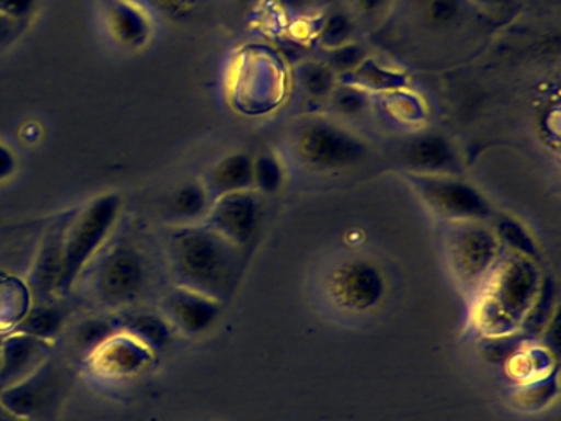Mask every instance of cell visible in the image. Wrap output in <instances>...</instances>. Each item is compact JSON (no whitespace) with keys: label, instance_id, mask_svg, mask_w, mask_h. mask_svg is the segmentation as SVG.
Returning a JSON list of instances; mask_svg holds the SVG:
<instances>
[{"label":"cell","instance_id":"1","mask_svg":"<svg viewBox=\"0 0 561 421\" xmlns=\"http://www.w3.org/2000/svg\"><path fill=\"white\" fill-rule=\"evenodd\" d=\"M165 262L176 286L226 303L241 280L244 252L205 223L169 226Z\"/></svg>","mask_w":561,"mask_h":421},{"label":"cell","instance_id":"2","mask_svg":"<svg viewBox=\"0 0 561 421\" xmlns=\"http://www.w3.org/2000/svg\"><path fill=\"white\" fill-rule=\"evenodd\" d=\"M541 278L543 272L538 262L504 250L478 292L474 322L479 331L485 338L517 332L537 298Z\"/></svg>","mask_w":561,"mask_h":421},{"label":"cell","instance_id":"3","mask_svg":"<svg viewBox=\"0 0 561 421\" xmlns=\"http://www.w3.org/2000/svg\"><path fill=\"white\" fill-rule=\"evenodd\" d=\"M87 272L94 301L111 309L133 308L152 292L156 282L152 255L129 239L104 247Z\"/></svg>","mask_w":561,"mask_h":421},{"label":"cell","instance_id":"4","mask_svg":"<svg viewBox=\"0 0 561 421\" xmlns=\"http://www.w3.org/2000/svg\"><path fill=\"white\" fill-rule=\"evenodd\" d=\"M123 213V197L117 193L93 197L81 210L70 214L65 230L58 295H67L87 272L98 253L107 246Z\"/></svg>","mask_w":561,"mask_h":421},{"label":"cell","instance_id":"5","mask_svg":"<svg viewBox=\"0 0 561 421\" xmlns=\"http://www.w3.org/2000/svg\"><path fill=\"white\" fill-rule=\"evenodd\" d=\"M291 151L308 170L337 173L357 167L369 155V145L336 118H305L291 132Z\"/></svg>","mask_w":561,"mask_h":421},{"label":"cell","instance_id":"6","mask_svg":"<svg viewBox=\"0 0 561 421\" xmlns=\"http://www.w3.org/2000/svg\"><path fill=\"white\" fill-rule=\"evenodd\" d=\"M403 180L423 206L448 223H491L495 214L494 203L488 194L466 180L465 174H412L403 173Z\"/></svg>","mask_w":561,"mask_h":421},{"label":"cell","instance_id":"7","mask_svg":"<svg viewBox=\"0 0 561 421\" xmlns=\"http://www.w3.org/2000/svg\"><path fill=\"white\" fill-rule=\"evenodd\" d=\"M443 252L458 285L466 292H479L504 249L491 223L469 220L446 224Z\"/></svg>","mask_w":561,"mask_h":421},{"label":"cell","instance_id":"8","mask_svg":"<svg viewBox=\"0 0 561 421\" xmlns=\"http://www.w3.org/2000/svg\"><path fill=\"white\" fill-rule=\"evenodd\" d=\"M324 296L336 311L370 315L386 301L389 280L382 266L369 257H346L334 263L323 282Z\"/></svg>","mask_w":561,"mask_h":421},{"label":"cell","instance_id":"9","mask_svg":"<svg viewBox=\"0 0 561 421\" xmlns=\"http://www.w3.org/2000/svg\"><path fill=\"white\" fill-rule=\"evenodd\" d=\"M67 368L48 357L28 377L0 391V405L8 413L25 421H45L54 417L68 391Z\"/></svg>","mask_w":561,"mask_h":421},{"label":"cell","instance_id":"10","mask_svg":"<svg viewBox=\"0 0 561 421\" xmlns=\"http://www.w3.org/2000/svg\"><path fill=\"white\" fill-rule=\"evenodd\" d=\"M257 191H239L213 201L205 224L244 252L261 232L264 203Z\"/></svg>","mask_w":561,"mask_h":421},{"label":"cell","instance_id":"11","mask_svg":"<svg viewBox=\"0 0 561 421\" xmlns=\"http://www.w3.org/2000/svg\"><path fill=\"white\" fill-rule=\"evenodd\" d=\"M403 173L465 174V160L451 137L438 130H420L407 137L397 150Z\"/></svg>","mask_w":561,"mask_h":421},{"label":"cell","instance_id":"12","mask_svg":"<svg viewBox=\"0 0 561 421\" xmlns=\"http://www.w3.org/2000/svg\"><path fill=\"white\" fill-rule=\"evenodd\" d=\"M225 303L209 298L193 289L173 285L160 298V312L173 331L198 338L215 328L222 315Z\"/></svg>","mask_w":561,"mask_h":421},{"label":"cell","instance_id":"13","mask_svg":"<svg viewBox=\"0 0 561 421\" xmlns=\"http://www.w3.org/2000/svg\"><path fill=\"white\" fill-rule=\"evenodd\" d=\"M106 25L121 48L140 49L152 38V16L139 0H110Z\"/></svg>","mask_w":561,"mask_h":421},{"label":"cell","instance_id":"14","mask_svg":"<svg viewBox=\"0 0 561 421\" xmlns=\"http://www.w3.org/2000/svg\"><path fill=\"white\" fill-rule=\"evenodd\" d=\"M47 341L18 332L2 344L0 351V388L24 380L48 359Z\"/></svg>","mask_w":561,"mask_h":421},{"label":"cell","instance_id":"15","mask_svg":"<svg viewBox=\"0 0 561 421\" xmlns=\"http://www.w3.org/2000/svg\"><path fill=\"white\" fill-rule=\"evenodd\" d=\"M67 224L68 220L54 224L42 240L41 250H38L37 259H35L31 276H28V288L37 298L47 299L51 295H57L61 262H64Z\"/></svg>","mask_w":561,"mask_h":421},{"label":"cell","instance_id":"16","mask_svg":"<svg viewBox=\"0 0 561 421\" xmlns=\"http://www.w3.org/2000/svg\"><path fill=\"white\" fill-rule=\"evenodd\" d=\"M202 181L213 201L226 194L254 190V155L231 151L216 160Z\"/></svg>","mask_w":561,"mask_h":421},{"label":"cell","instance_id":"17","mask_svg":"<svg viewBox=\"0 0 561 421\" xmlns=\"http://www.w3.org/2000/svg\"><path fill=\"white\" fill-rule=\"evenodd\" d=\"M211 203V196L202 180L185 181L173 187L167 197L163 216L169 226L205 223Z\"/></svg>","mask_w":561,"mask_h":421},{"label":"cell","instance_id":"18","mask_svg":"<svg viewBox=\"0 0 561 421\" xmlns=\"http://www.w3.org/2000/svg\"><path fill=\"white\" fill-rule=\"evenodd\" d=\"M94 355H96V365L101 371L123 377V375H133L142 371L149 364L152 351L130 335L126 334L124 338H119L117 334L106 344L101 345L94 352L93 357Z\"/></svg>","mask_w":561,"mask_h":421},{"label":"cell","instance_id":"19","mask_svg":"<svg viewBox=\"0 0 561 421\" xmlns=\"http://www.w3.org/2000/svg\"><path fill=\"white\" fill-rule=\"evenodd\" d=\"M121 331L146 345L149 351H163L172 342L173 328L162 312L146 309H127L119 321Z\"/></svg>","mask_w":561,"mask_h":421},{"label":"cell","instance_id":"20","mask_svg":"<svg viewBox=\"0 0 561 421\" xmlns=\"http://www.w3.org/2000/svg\"><path fill=\"white\" fill-rule=\"evenodd\" d=\"M341 81L350 82L369 95H387L410 89V76L405 71L382 65L370 55Z\"/></svg>","mask_w":561,"mask_h":421},{"label":"cell","instance_id":"21","mask_svg":"<svg viewBox=\"0 0 561 421\" xmlns=\"http://www.w3.org/2000/svg\"><path fill=\"white\" fill-rule=\"evenodd\" d=\"M68 316H70V311L60 303L42 299L37 306L28 308L24 318L19 321V332L42 339V341H50L51 338L64 331Z\"/></svg>","mask_w":561,"mask_h":421},{"label":"cell","instance_id":"22","mask_svg":"<svg viewBox=\"0 0 561 421\" xmlns=\"http://www.w3.org/2000/svg\"><path fill=\"white\" fill-rule=\"evenodd\" d=\"M491 226L495 236H497L499 242H501L502 249L540 262V247H538L534 234L517 217L511 216V214L497 213L494 219L491 220Z\"/></svg>","mask_w":561,"mask_h":421},{"label":"cell","instance_id":"23","mask_svg":"<svg viewBox=\"0 0 561 421\" xmlns=\"http://www.w3.org/2000/svg\"><path fill=\"white\" fill-rule=\"evenodd\" d=\"M297 82L300 91L310 101L327 102L333 94L340 78L323 59H317V61H305L298 65Z\"/></svg>","mask_w":561,"mask_h":421},{"label":"cell","instance_id":"24","mask_svg":"<svg viewBox=\"0 0 561 421\" xmlns=\"http://www.w3.org/2000/svg\"><path fill=\"white\" fill-rule=\"evenodd\" d=\"M554 301H557V286H554L553 276L543 273L537 298L528 309L518 331L531 335V338L545 332V329L557 316L554 315Z\"/></svg>","mask_w":561,"mask_h":421},{"label":"cell","instance_id":"25","mask_svg":"<svg viewBox=\"0 0 561 421\" xmlns=\"http://www.w3.org/2000/svg\"><path fill=\"white\" fill-rule=\"evenodd\" d=\"M285 181L287 168L277 151L264 150L254 155V191L261 196H272L284 187Z\"/></svg>","mask_w":561,"mask_h":421},{"label":"cell","instance_id":"26","mask_svg":"<svg viewBox=\"0 0 561 421\" xmlns=\"http://www.w3.org/2000/svg\"><path fill=\"white\" fill-rule=\"evenodd\" d=\"M558 395L557 371L545 377L522 382L514 391V403L520 410L538 411L547 408Z\"/></svg>","mask_w":561,"mask_h":421},{"label":"cell","instance_id":"27","mask_svg":"<svg viewBox=\"0 0 561 421\" xmlns=\"http://www.w3.org/2000/svg\"><path fill=\"white\" fill-rule=\"evenodd\" d=\"M318 43L324 52L346 45L356 39V20L343 10L323 16L317 33Z\"/></svg>","mask_w":561,"mask_h":421},{"label":"cell","instance_id":"28","mask_svg":"<svg viewBox=\"0 0 561 421\" xmlns=\"http://www.w3.org/2000/svg\"><path fill=\"white\" fill-rule=\"evenodd\" d=\"M327 102L337 117H359V115L369 111L370 105H373V95L340 79L333 94L330 95Z\"/></svg>","mask_w":561,"mask_h":421},{"label":"cell","instance_id":"29","mask_svg":"<svg viewBox=\"0 0 561 421\" xmlns=\"http://www.w3.org/2000/svg\"><path fill=\"white\" fill-rule=\"evenodd\" d=\"M117 334H121V328L116 321L98 316V318L84 319L83 322L77 326V329H75V344L78 345L80 351H87L93 355L101 345L106 344Z\"/></svg>","mask_w":561,"mask_h":421},{"label":"cell","instance_id":"30","mask_svg":"<svg viewBox=\"0 0 561 421\" xmlns=\"http://www.w3.org/2000/svg\"><path fill=\"white\" fill-rule=\"evenodd\" d=\"M367 56H369L367 49L357 39H354L346 45L324 52L323 61L336 72L337 78L343 79L351 75Z\"/></svg>","mask_w":561,"mask_h":421},{"label":"cell","instance_id":"31","mask_svg":"<svg viewBox=\"0 0 561 421\" xmlns=\"http://www.w3.org/2000/svg\"><path fill=\"white\" fill-rule=\"evenodd\" d=\"M466 0H425L423 19L433 29H449L462 15Z\"/></svg>","mask_w":561,"mask_h":421},{"label":"cell","instance_id":"32","mask_svg":"<svg viewBox=\"0 0 561 421\" xmlns=\"http://www.w3.org/2000/svg\"><path fill=\"white\" fill-rule=\"evenodd\" d=\"M41 5V0H0V13L19 22L28 23Z\"/></svg>","mask_w":561,"mask_h":421},{"label":"cell","instance_id":"33","mask_svg":"<svg viewBox=\"0 0 561 421\" xmlns=\"http://www.w3.org/2000/svg\"><path fill=\"white\" fill-rule=\"evenodd\" d=\"M144 7H152L157 12L163 15L179 19V16L188 15L195 7L196 0H139Z\"/></svg>","mask_w":561,"mask_h":421},{"label":"cell","instance_id":"34","mask_svg":"<svg viewBox=\"0 0 561 421\" xmlns=\"http://www.w3.org/2000/svg\"><path fill=\"white\" fill-rule=\"evenodd\" d=\"M27 25L28 23L19 22V20L12 19V16L0 13V52H4L5 48L14 45L21 38Z\"/></svg>","mask_w":561,"mask_h":421},{"label":"cell","instance_id":"35","mask_svg":"<svg viewBox=\"0 0 561 421\" xmlns=\"http://www.w3.org/2000/svg\"><path fill=\"white\" fill-rule=\"evenodd\" d=\"M466 2L479 12L491 16L505 15L518 5V0H466Z\"/></svg>","mask_w":561,"mask_h":421},{"label":"cell","instance_id":"36","mask_svg":"<svg viewBox=\"0 0 561 421\" xmlns=\"http://www.w3.org/2000/svg\"><path fill=\"white\" fill-rule=\"evenodd\" d=\"M396 2L397 0H353L357 12L366 16L382 15Z\"/></svg>","mask_w":561,"mask_h":421},{"label":"cell","instance_id":"37","mask_svg":"<svg viewBox=\"0 0 561 421\" xmlns=\"http://www.w3.org/2000/svg\"><path fill=\"white\" fill-rule=\"evenodd\" d=\"M18 170V157L5 144H0V181L9 180Z\"/></svg>","mask_w":561,"mask_h":421},{"label":"cell","instance_id":"38","mask_svg":"<svg viewBox=\"0 0 561 421\" xmlns=\"http://www.w3.org/2000/svg\"><path fill=\"white\" fill-rule=\"evenodd\" d=\"M278 9L290 15H304L311 9L313 0H272Z\"/></svg>","mask_w":561,"mask_h":421},{"label":"cell","instance_id":"39","mask_svg":"<svg viewBox=\"0 0 561 421\" xmlns=\"http://www.w3.org/2000/svg\"><path fill=\"white\" fill-rule=\"evenodd\" d=\"M234 2L242 7H254L257 5L261 0H234Z\"/></svg>","mask_w":561,"mask_h":421},{"label":"cell","instance_id":"40","mask_svg":"<svg viewBox=\"0 0 561 421\" xmlns=\"http://www.w3.org/2000/svg\"><path fill=\"white\" fill-rule=\"evenodd\" d=\"M0 421H25L21 420V418L14 417V414H0Z\"/></svg>","mask_w":561,"mask_h":421}]
</instances>
